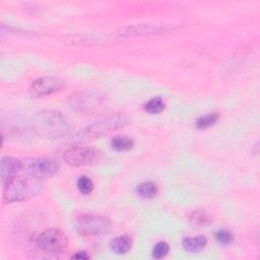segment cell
I'll list each match as a JSON object with an SVG mask.
<instances>
[{
	"label": "cell",
	"instance_id": "obj_22",
	"mask_svg": "<svg viewBox=\"0 0 260 260\" xmlns=\"http://www.w3.org/2000/svg\"><path fill=\"white\" fill-rule=\"evenodd\" d=\"M88 259L89 255L85 251H79L76 254L72 255V259Z\"/></svg>",
	"mask_w": 260,
	"mask_h": 260
},
{
	"label": "cell",
	"instance_id": "obj_4",
	"mask_svg": "<svg viewBox=\"0 0 260 260\" xmlns=\"http://www.w3.org/2000/svg\"><path fill=\"white\" fill-rule=\"evenodd\" d=\"M68 103L73 110L86 115L100 114L107 108L106 98L94 91L74 92L69 96Z\"/></svg>",
	"mask_w": 260,
	"mask_h": 260
},
{
	"label": "cell",
	"instance_id": "obj_21",
	"mask_svg": "<svg viewBox=\"0 0 260 260\" xmlns=\"http://www.w3.org/2000/svg\"><path fill=\"white\" fill-rule=\"evenodd\" d=\"M215 240L222 246H228L234 241V237L231 232L226 230H220L215 234Z\"/></svg>",
	"mask_w": 260,
	"mask_h": 260
},
{
	"label": "cell",
	"instance_id": "obj_18",
	"mask_svg": "<svg viewBox=\"0 0 260 260\" xmlns=\"http://www.w3.org/2000/svg\"><path fill=\"white\" fill-rule=\"evenodd\" d=\"M218 119L217 113H208L204 116H201L196 121V127L198 129H205L212 126Z\"/></svg>",
	"mask_w": 260,
	"mask_h": 260
},
{
	"label": "cell",
	"instance_id": "obj_8",
	"mask_svg": "<svg viewBox=\"0 0 260 260\" xmlns=\"http://www.w3.org/2000/svg\"><path fill=\"white\" fill-rule=\"evenodd\" d=\"M96 150L89 146H72L63 153V159L71 167H83L89 165L96 158Z\"/></svg>",
	"mask_w": 260,
	"mask_h": 260
},
{
	"label": "cell",
	"instance_id": "obj_16",
	"mask_svg": "<svg viewBox=\"0 0 260 260\" xmlns=\"http://www.w3.org/2000/svg\"><path fill=\"white\" fill-rule=\"evenodd\" d=\"M111 145L112 148L117 151H127L133 147L134 141L128 136L118 135L112 139Z\"/></svg>",
	"mask_w": 260,
	"mask_h": 260
},
{
	"label": "cell",
	"instance_id": "obj_13",
	"mask_svg": "<svg viewBox=\"0 0 260 260\" xmlns=\"http://www.w3.org/2000/svg\"><path fill=\"white\" fill-rule=\"evenodd\" d=\"M207 244V239L203 236H197V237H188L185 238L182 242L183 248L191 253H196L201 251L205 248Z\"/></svg>",
	"mask_w": 260,
	"mask_h": 260
},
{
	"label": "cell",
	"instance_id": "obj_20",
	"mask_svg": "<svg viewBox=\"0 0 260 260\" xmlns=\"http://www.w3.org/2000/svg\"><path fill=\"white\" fill-rule=\"evenodd\" d=\"M170 251V246L167 242H158L155 244L152 250V257L155 259L165 258Z\"/></svg>",
	"mask_w": 260,
	"mask_h": 260
},
{
	"label": "cell",
	"instance_id": "obj_1",
	"mask_svg": "<svg viewBox=\"0 0 260 260\" xmlns=\"http://www.w3.org/2000/svg\"><path fill=\"white\" fill-rule=\"evenodd\" d=\"M32 130L42 138L57 139L70 132L71 123L61 112L45 110L37 113L34 117Z\"/></svg>",
	"mask_w": 260,
	"mask_h": 260
},
{
	"label": "cell",
	"instance_id": "obj_17",
	"mask_svg": "<svg viewBox=\"0 0 260 260\" xmlns=\"http://www.w3.org/2000/svg\"><path fill=\"white\" fill-rule=\"evenodd\" d=\"M164 109H165V102L158 96L152 98L144 104V111H146L149 114H158L162 112Z\"/></svg>",
	"mask_w": 260,
	"mask_h": 260
},
{
	"label": "cell",
	"instance_id": "obj_9",
	"mask_svg": "<svg viewBox=\"0 0 260 260\" xmlns=\"http://www.w3.org/2000/svg\"><path fill=\"white\" fill-rule=\"evenodd\" d=\"M63 86L64 81L62 79L53 76H46L36 79L30 85V91L34 96L42 98L61 90Z\"/></svg>",
	"mask_w": 260,
	"mask_h": 260
},
{
	"label": "cell",
	"instance_id": "obj_19",
	"mask_svg": "<svg viewBox=\"0 0 260 260\" xmlns=\"http://www.w3.org/2000/svg\"><path fill=\"white\" fill-rule=\"evenodd\" d=\"M76 186H77V189L79 190V192L84 194V195H87V194L91 193L92 190H93V183L86 176L79 177L77 182H76Z\"/></svg>",
	"mask_w": 260,
	"mask_h": 260
},
{
	"label": "cell",
	"instance_id": "obj_15",
	"mask_svg": "<svg viewBox=\"0 0 260 260\" xmlns=\"http://www.w3.org/2000/svg\"><path fill=\"white\" fill-rule=\"evenodd\" d=\"M157 186L152 182H143L136 188L137 195L144 199L153 198L157 194Z\"/></svg>",
	"mask_w": 260,
	"mask_h": 260
},
{
	"label": "cell",
	"instance_id": "obj_6",
	"mask_svg": "<svg viewBox=\"0 0 260 260\" xmlns=\"http://www.w3.org/2000/svg\"><path fill=\"white\" fill-rule=\"evenodd\" d=\"M39 248L51 255L62 254L68 247V239L66 234L58 229H49L43 232L38 240Z\"/></svg>",
	"mask_w": 260,
	"mask_h": 260
},
{
	"label": "cell",
	"instance_id": "obj_7",
	"mask_svg": "<svg viewBox=\"0 0 260 260\" xmlns=\"http://www.w3.org/2000/svg\"><path fill=\"white\" fill-rule=\"evenodd\" d=\"M26 174L40 180L54 177L59 171V164L48 157H29L22 161Z\"/></svg>",
	"mask_w": 260,
	"mask_h": 260
},
{
	"label": "cell",
	"instance_id": "obj_12",
	"mask_svg": "<svg viewBox=\"0 0 260 260\" xmlns=\"http://www.w3.org/2000/svg\"><path fill=\"white\" fill-rule=\"evenodd\" d=\"M110 249L116 254H125L132 247V240L128 236H118L112 239L109 243Z\"/></svg>",
	"mask_w": 260,
	"mask_h": 260
},
{
	"label": "cell",
	"instance_id": "obj_2",
	"mask_svg": "<svg viewBox=\"0 0 260 260\" xmlns=\"http://www.w3.org/2000/svg\"><path fill=\"white\" fill-rule=\"evenodd\" d=\"M42 180L28 174L14 178L5 188L3 201L5 203L19 202L39 195L43 191Z\"/></svg>",
	"mask_w": 260,
	"mask_h": 260
},
{
	"label": "cell",
	"instance_id": "obj_14",
	"mask_svg": "<svg viewBox=\"0 0 260 260\" xmlns=\"http://www.w3.org/2000/svg\"><path fill=\"white\" fill-rule=\"evenodd\" d=\"M189 221L194 226L204 228V226H207V225L212 223V218L206 211L201 210V209H197V210H194L190 214Z\"/></svg>",
	"mask_w": 260,
	"mask_h": 260
},
{
	"label": "cell",
	"instance_id": "obj_5",
	"mask_svg": "<svg viewBox=\"0 0 260 260\" xmlns=\"http://www.w3.org/2000/svg\"><path fill=\"white\" fill-rule=\"evenodd\" d=\"M111 228V220L102 215L82 214L75 220L76 232L84 237H95L108 234Z\"/></svg>",
	"mask_w": 260,
	"mask_h": 260
},
{
	"label": "cell",
	"instance_id": "obj_3",
	"mask_svg": "<svg viewBox=\"0 0 260 260\" xmlns=\"http://www.w3.org/2000/svg\"><path fill=\"white\" fill-rule=\"evenodd\" d=\"M129 121V117L125 114H116L95 122L82 131L77 133L73 138V142H83L105 136L116 129L124 127Z\"/></svg>",
	"mask_w": 260,
	"mask_h": 260
},
{
	"label": "cell",
	"instance_id": "obj_11",
	"mask_svg": "<svg viewBox=\"0 0 260 260\" xmlns=\"http://www.w3.org/2000/svg\"><path fill=\"white\" fill-rule=\"evenodd\" d=\"M169 27L161 26V25H153V24H134L129 25L121 29L119 35L121 37L130 38V37H140V36H147L153 34H161L168 31Z\"/></svg>",
	"mask_w": 260,
	"mask_h": 260
},
{
	"label": "cell",
	"instance_id": "obj_10",
	"mask_svg": "<svg viewBox=\"0 0 260 260\" xmlns=\"http://www.w3.org/2000/svg\"><path fill=\"white\" fill-rule=\"evenodd\" d=\"M23 169L22 161L11 157L3 156L1 158V185L5 188L14 178L19 171Z\"/></svg>",
	"mask_w": 260,
	"mask_h": 260
}]
</instances>
